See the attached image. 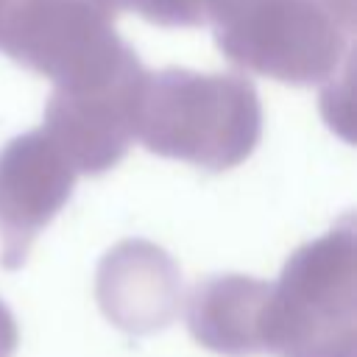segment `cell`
<instances>
[]
</instances>
